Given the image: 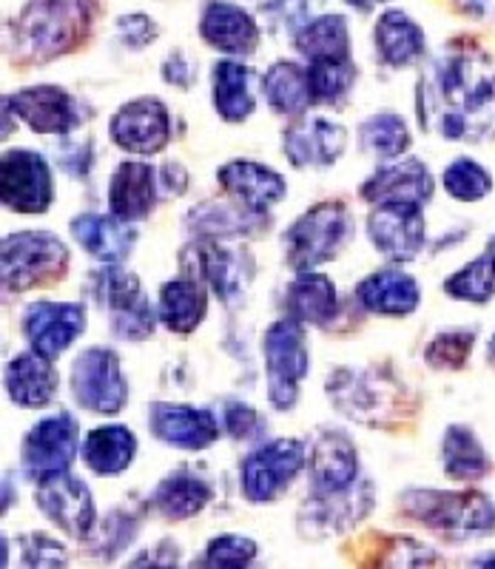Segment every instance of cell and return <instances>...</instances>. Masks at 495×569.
<instances>
[{
  "instance_id": "6da1fadb",
  "label": "cell",
  "mask_w": 495,
  "mask_h": 569,
  "mask_svg": "<svg viewBox=\"0 0 495 569\" xmlns=\"http://www.w3.org/2000/svg\"><path fill=\"white\" fill-rule=\"evenodd\" d=\"M422 131L447 142L495 140V58L469 40H453L416 80Z\"/></svg>"
},
{
  "instance_id": "7a4b0ae2",
  "label": "cell",
  "mask_w": 495,
  "mask_h": 569,
  "mask_svg": "<svg viewBox=\"0 0 495 569\" xmlns=\"http://www.w3.org/2000/svg\"><path fill=\"white\" fill-rule=\"evenodd\" d=\"M103 0H27L9 32L18 63L40 66L78 52L91 38Z\"/></svg>"
},
{
  "instance_id": "3957f363",
  "label": "cell",
  "mask_w": 495,
  "mask_h": 569,
  "mask_svg": "<svg viewBox=\"0 0 495 569\" xmlns=\"http://www.w3.org/2000/svg\"><path fill=\"white\" fill-rule=\"evenodd\" d=\"M399 510L433 536L451 543L495 536V501L482 490H433L410 487L399 496Z\"/></svg>"
},
{
  "instance_id": "277c9868",
  "label": "cell",
  "mask_w": 495,
  "mask_h": 569,
  "mask_svg": "<svg viewBox=\"0 0 495 569\" xmlns=\"http://www.w3.org/2000/svg\"><path fill=\"white\" fill-rule=\"evenodd\" d=\"M330 408L345 419L376 430H390L410 416L407 388L382 368H336L325 379Z\"/></svg>"
},
{
  "instance_id": "5b68a950",
  "label": "cell",
  "mask_w": 495,
  "mask_h": 569,
  "mask_svg": "<svg viewBox=\"0 0 495 569\" xmlns=\"http://www.w3.org/2000/svg\"><path fill=\"white\" fill-rule=\"evenodd\" d=\"M354 237V213L345 200H321L305 208L283 233L285 262L296 273L319 271L345 251Z\"/></svg>"
},
{
  "instance_id": "8992f818",
  "label": "cell",
  "mask_w": 495,
  "mask_h": 569,
  "mask_svg": "<svg viewBox=\"0 0 495 569\" xmlns=\"http://www.w3.org/2000/svg\"><path fill=\"white\" fill-rule=\"evenodd\" d=\"M71 251L52 231H12L0 242V277L7 293H27L69 273Z\"/></svg>"
},
{
  "instance_id": "52a82bcc",
  "label": "cell",
  "mask_w": 495,
  "mask_h": 569,
  "mask_svg": "<svg viewBox=\"0 0 495 569\" xmlns=\"http://www.w3.org/2000/svg\"><path fill=\"white\" fill-rule=\"evenodd\" d=\"M263 359L270 408L288 413L296 408L310 373L308 328L288 317L270 322L263 333Z\"/></svg>"
},
{
  "instance_id": "ba28073f",
  "label": "cell",
  "mask_w": 495,
  "mask_h": 569,
  "mask_svg": "<svg viewBox=\"0 0 495 569\" xmlns=\"http://www.w3.org/2000/svg\"><path fill=\"white\" fill-rule=\"evenodd\" d=\"M180 277L202 282L219 302L237 305L257 277V262L239 242L191 240L180 251Z\"/></svg>"
},
{
  "instance_id": "9c48e42d",
  "label": "cell",
  "mask_w": 495,
  "mask_h": 569,
  "mask_svg": "<svg viewBox=\"0 0 495 569\" xmlns=\"http://www.w3.org/2000/svg\"><path fill=\"white\" fill-rule=\"evenodd\" d=\"M80 447H83L80 421L69 410L43 416L29 427L20 441V472L29 485H46V481L71 472V465L80 456Z\"/></svg>"
},
{
  "instance_id": "30bf717a",
  "label": "cell",
  "mask_w": 495,
  "mask_h": 569,
  "mask_svg": "<svg viewBox=\"0 0 495 569\" xmlns=\"http://www.w3.org/2000/svg\"><path fill=\"white\" fill-rule=\"evenodd\" d=\"M308 450L303 439L263 441L239 465V490L251 505H270L294 487L308 470Z\"/></svg>"
},
{
  "instance_id": "8fae6325",
  "label": "cell",
  "mask_w": 495,
  "mask_h": 569,
  "mask_svg": "<svg viewBox=\"0 0 495 569\" xmlns=\"http://www.w3.org/2000/svg\"><path fill=\"white\" fill-rule=\"evenodd\" d=\"M71 399L80 410L95 416H117L129 405V382L122 376L117 350L95 345L75 356L69 373Z\"/></svg>"
},
{
  "instance_id": "7c38bea8",
  "label": "cell",
  "mask_w": 495,
  "mask_h": 569,
  "mask_svg": "<svg viewBox=\"0 0 495 569\" xmlns=\"http://www.w3.org/2000/svg\"><path fill=\"white\" fill-rule=\"evenodd\" d=\"M376 507L374 481L362 479L345 492H308L299 512H296V530L305 541H325V538L345 536L356 530Z\"/></svg>"
},
{
  "instance_id": "4fadbf2b",
  "label": "cell",
  "mask_w": 495,
  "mask_h": 569,
  "mask_svg": "<svg viewBox=\"0 0 495 569\" xmlns=\"http://www.w3.org/2000/svg\"><path fill=\"white\" fill-rule=\"evenodd\" d=\"M23 126L43 137H69L89 123V106L75 98L69 89L52 83L27 86L3 98Z\"/></svg>"
},
{
  "instance_id": "5bb4252c",
  "label": "cell",
  "mask_w": 495,
  "mask_h": 569,
  "mask_svg": "<svg viewBox=\"0 0 495 569\" xmlns=\"http://www.w3.org/2000/svg\"><path fill=\"white\" fill-rule=\"evenodd\" d=\"M0 200L12 213H46L55 202L52 166L32 149H9L0 160Z\"/></svg>"
},
{
  "instance_id": "9a60e30c",
  "label": "cell",
  "mask_w": 495,
  "mask_h": 569,
  "mask_svg": "<svg viewBox=\"0 0 495 569\" xmlns=\"http://www.w3.org/2000/svg\"><path fill=\"white\" fill-rule=\"evenodd\" d=\"M86 325H89L86 305L38 299L27 305V311L20 317V333L27 339L29 350L55 362L83 337Z\"/></svg>"
},
{
  "instance_id": "2e32d148",
  "label": "cell",
  "mask_w": 495,
  "mask_h": 569,
  "mask_svg": "<svg viewBox=\"0 0 495 569\" xmlns=\"http://www.w3.org/2000/svg\"><path fill=\"white\" fill-rule=\"evenodd\" d=\"M34 505L43 512L46 521L58 527L71 541L86 543L95 536L97 525H100L89 485L78 476H71V472L34 487Z\"/></svg>"
},
{
  "instance_id": "e0dca14e",
  "label": "cell",
  "mask_w": 495,
  "mask_h": 569,
  "mask_svg": "<svg viewBox=\"0 0 495 569\" xmlns=\"http://www.w3.org/2000/svg\"><path fill=\"white\" fill-rule=\"evenodd\" d=\"M171 134H175L171 111L160 98L129 100L109 120L111 142L135 157H155L166 151Z\"/></svg>"
},
{
  "instance_id": "ac0fdd59",
  "label": "cell",
  "mask_w": 495,
  "mask_h": 569,
  "mask_svg": "<svg viewBox=\"0 0 495 569\" xmlns=\"http://www.w3.org/2000/svg\"><path fill=\"white\" fill-rule=\"evenodd\" d=\"M348 129L330 117L305 114L290 120L283 131V154L294 169H334L348 151Z\"/></svg>"
},
{
  "instance_id": "d6986e66",
  "label": "cell",
  "mask_w": 495,
  "mask_h": 569,
  "mask_svg": "<svg viewBox=\"0 0 495 569\" xmlns=\"http://www.w3.org/2000/svg\"><path fill=\"white\" fill-rule=\"evenodd\" d=\"M436 194V180L418 157L385 160L362 182L359 197L367 206H418L425 208Z\"/></svg>"
},
{
  "instance_id": "ffe728a7",
  "label": "cell",
  "mask_w": 495,
  "mask_h": 569,
  "mask_svg": "<svg viewBox=\"0 0 495 569\" xmlns=\"http://www.w3.org/2000/svg\"><path fill=\"white\" fill-rule=\"evenodd\" d=\"M148 433L166 447L200 453V450L217 445L222 421L208 408H197V405L155 401V405H148Z\"/></svg>"
},
{
  "instance_id": "44dd1931",
  "label": "cell",
  "mask_w": 495,
  "mask_h": 569,
  "mask_svg": "<svg viewBox=\"0 0 495 569\" xmlns=\"http://www.w3.org/2000/svg\"><path fill=\"white\" fill-rule=\"evenodd\" d=\"M367 240L387 262H413L427 246L425 208L379 206L367 213Z\"/></svg>"
},
{
  "instance_id": "7402d4cb",
  "label": "cell",
  "mask_w": 495,
  "mask_h": 569,
  "mask_svg": "<svg viewBox=\"0 0 495 569\" xmlns=\"http://www.w3.org/2000/svg\"><path fill=\"white\" fill-rule=\"evenodd\" d=\"M310 492H345L362 481L359 447L345 430L321 427L308 450Z\"/></svg>"
},
{
  "instance_id": "603a6c76",
  "label": "cell",
  "mask_w": 495,
  "mask_h": 569,
  "mask_svg": "<svg viewBox=\"0 0 495 569\" xmlns=\"http://www.w3.org/2000/svg\"><path fill=\"white\" fill-rule=\"evenodd\" d=\"M197 29H200L202 43L234 60L251 58L263 40V27L251 9L234 0H206Z\"/></svg>"
},
{
  "instance_id": "cb8c5ba5",
  "label": "cell",
  "mask_w": 495,
  "mask_h": 569,
  "mask_svg": "<svg viewBox=\"0 0 495 569\" xmlns=\"http://www.w3.org/2000/svg\"><path fill=\"white\" fill-rule=\"evenodd\" d=\"M217 182L228 194V200L239 202L254 213H263V217H268L270 208L279 206L288 197V182L279 171H274L265 162L245 160V157L219 166Z\"/></svg>"
},
{
  "instance_id": "d4e9b609",
  "label": "cell",
  "mask_w": 495,
  "mask_h": 569,
  "mask_svg": "<svg viewBox=\"0 0 495 569\" xmlns=\"http://www.w3.org/2000/svg\"><path fill=\"white\" fill-rule=\"evenodd\" d=\"M160 174L151 162L122 160L109 177V213L129 226L148 220L160 200Z\"/></svg>"
},
{
  "instance_id": "484cf974",
  "label": "cell",
  "mask_w": 495,
  "mask_h": 569,
  "mask_svg": "<svg viewBox=\"0 0 495 569\" xmlns=\"http://www.w3.org/2000/svg\"><path fill=\"white\" fill-rule=\"evenodd\" d=\"M354 299L362 311L374 313V317H410L422 305V288L416 277L396 266L379 268V271L367 273L354 288Z\"/></svg>"
},
{
  "instance_id": "4316f807",
  "label": "cell",
  "mask_w": 495,
  "mask_h": 569,
  "mask_svg": "<svg viewBox=\"0 0 495 569\" xmlns=\"http://www.w3.org/2000/svg\"><path fill=\"white\" fill-rule=\"evenodd\" d=\"M186 228L194 240L234 242L259 237L268 228V217L248 211L234 200H206L186 213Z\"/></svg>"
},
{
  "instance_id": "83f0119b",
  "label": "cell",
  "mask_w": 495,
  "mask_h": 569,
  "mask_svg": "<svg viewBox=\"0 0 495 569\" xmlns=\"http://www.w3.org/2000/svg\"><path fill=\"white\" fill-rule=\"evenodd\" d=\"M3 388H7V396L14 408L43 410L58 396L60 376L52 359H46L34 350H23L7 362Z\"/></svg>"
},
{
  "instance_id": "f1b7e54d",
  "label": "cell",
  "mask_w": 495,
  "mask_h": 569,
  "mask_svg": "<svg viewBox=\"0 0 495 569\" xmlns=\"http://www.w3.org/2000/svg\"><path fill=\"white\" fill-rule=\"evenodd\" d=\"M71 240L103 266H122L137 246V231L111 213L83 211L69 222Z\"/></svg>"
},
{
  "instance_id": "f546056e",
  "label": "cell",
  "mask_w": 495,
  "mask_h": 569,
  "mask_svg": "<svg viewBox=\"0 0 495 569\" xmlns=\"http://www.w3.org/2000/svg\"><path fill=\"white\" fill-rule=\"evenodd\" d=\"M283 311L305 328H330L339 313V291L321 271L296 273L283 293Z\"/></svg>"
},
{
  "instance_id": "4dcf8cb0",
  "label": "cell",
  "mask_w": 495,
  "mask_h": 569,
  "mask_svg": "<svg viewBox=\"0 0 495 569\" xmlns=\"http://www.w3.org/2000/svg\"><path fill=\"white\" fill-rule=\"evenodd\" d=\"M214 501L211 481L202 479L200 472L177 467L157 481L148 496V507L166 521H188L197 518Z\"/></svg>"
},
{
  "instance_id": "1f68e13d",
  "label": "cell",
  "mask_w": 495,
  "mask_h": 569,
  "mask_svg": "<svg viewBox=\"0 0 495 569\" xmlns=\"http://www.w3.org/2000/svg\"><path fill=\"white\" fill-rule=\"evenodd\" d=\"M376 58L387 69H407L427 58V34L402 9H385L374 27Z\"/></svg>"
},
{
  "instance_id": "d6a6232c",
  "label": "cell",
  "mask_w": 495,
  "mask_h": 569,
  "mask_svg": "<svg viewBox=\"0 0 495 569\" xmlns=\"http://www.w3.org/2000/svg\"><path fill=\"white\" fill-rule=\"evenodd\" d=\"M140 441L137 433L126 425H97L86 433L80 459L86 470H91L100 479H115L129 470L137 459Z\"/></svg>"
},
{
  "instance_id": "836d02e7",
  "label": "cell",
  "mask_w": 495,
  "mask_h": 569,
  "mask_svg": "<svg viewBox=\"0 0 495 569\" xmlns=\"http://www.w3.org/2000/svg\"><path fill=\"white\" fill-rule=\"evenodd\" d=\"M211 103L219 120L245 123L257 111L254 94V69L242 60L222 58L211 66Z\"/></svg>"
},
{
  "instance_id": "e575fe53",
  "label": "cell",
  "mask_w": 495,
  "mask_h": 569,
  "mask_svg": "<svg viewBox=\"0 0 495 569\" xmlns=\"http://www.w3.org/2000/svg\"><path fill=\"white\" fill-rule=\"evenodd\" d=\"M208 288L197 279L175 277L162 282L157 297V317L160 325L177 337H188L200 328L208 317Z\"/></svg>"
},
{
  "instance_id": "d590c367",
  "label": "cell",
  "mask_w": 495,
  "mask_h": 569,
  "mask_svg": "<svg viewBox=\"0 0 495 569\" xmlns=\"http://www.w3.org/2000/svg\"><path fill=\"white\" fill-rule=\"evenodd\" d=\"M259 86H263V98L270 106V111L279 117H288V120H299L314 106L308 66L296 63V60L270 63Z\"/></svg>"
},
{
  "instance_id": "8d00e7d4",
  "label": "cell",
  "mask_w": 495,
  "mask_h": 569,
  "mask_svg": "<svg viewBox=\"0 0 495 569\" xmlns=\"http://www.w3.org/2000/svg\"><path fill=\"white\" fill-rule=\"evenodd\" d=\"M442 470L456 485H476L493 470L487 447L467 425H451L442 436Z\"/></svg>"
},
{
  "instance_id": "74e56055",
  "label": "cell",
  "mask_w": 495,
  "mask_h": 569,
  "mask_svg": "<svg viewBox=\"0 0 495 569\" xmlns=\"http://www.w3.org/2000/svg\"><path fill=\"white\" fill-rule=\"evenodd\" d=\"M296 52L308 63L314 60H345L350 58V29L348 18L339 12L316 14L294 34Z\"/></svg>"
},
{
  "instance_id": "f35d334b",
  "label": "cell",
  "mask_w": 495,
  "mask_h": 569,
  "mask_svg": "<svg viewBox=\"0 0 495 569\" xmlns=\"http://www.w3.org/2000/svg\"><path fill=\"white\" fill-rule=\"evenodd\" d=\"M142 530V512L137 507L117 505L115 510L100 518L95 536L83 543L86 556L97 563H115L122 552L129 550Z\"/></svg>"
},
{
  "instance_id": "ab89813d",
  "label": "cell",
  "mask_w": 495,
  "mask_h": 569,
  "mask_svg": "<svg viewBox=\"0 0 495 569\" xmlns=\"http://www.w3.org/2000/svg\"><path fill=\"white\" fill-rule=\"evenodd\" d=\"M442 291L456 302L489 305L495 299V237L476 259L464 262L444 279Z\"/></svg>"
},
{
  "instance_id": "60d3db41",
  "label": "cell",
  "mask_w": 495,
  "mask_h": 569,
  "mask_svg": "<svg viewBox=\"0 0 495 569\" xmlns=\"http://www.w3.org/2000/svg\"><path fill=\"white\" fill-rule=\"evenodd\" d=\"M89 293L109 317H115V313L120 311H129L131 305L146 299L140 277L122 266L97 268L89 277Z\"/></svg>"
},
{
  "instance_id": "b9f144b4",
  "label": "cell",
  "mask_w": 495,
  "mask_h": 569,
  "mask_svg": "<svg viewBox=\"0 0 495 569\" xmlns=\"http://www.w3.org/2000/svg\"><path fill=\"white\" fill-rule=\"evenodd\" d=\"M362 149L370 151L374 157L385 160H399L407 149H410V129H407L405 117L396 111H379L362 120L359 126Z\"/></svg>"
},
{
  "instance_id": "7bdbcfd3",
  "label": "cell",
  "mask_w": 495,
  "mask_h": 569,
  "mask_svg": "<svg viewBox=\"0 0 495 569\" xmlns=\"http://www.w3.org/2000/svg\"><path fill=\"white\" fill-rule=\"evenodd\" d=\"M259 543L242 532H219L206 543L200 558L182 569H257Z\"/></svg>"
},
{
  "instance_id": "ee69618b",
  "label": "cell",
  "mask_w": 495,
  "mask_h": 569,
  "mask_svg": "<svg viewBox=\"0 0 495 569\" xmlns=\"http://www.w3.org/2000/svg\"><path fill=\"white\" fill-rule=\"evenodd\" d=\"M308 80L314 106H341L359 80V66L354 58L314 60L308 63Z\"/></svg>"
},
{
  "instance_id": "f6af8a7d",
  "label": "cell",
  "mask_w": 495,
  "mask_h": 569,
  "mask_svg": "<svg viewBox=\"0 0 495 569\" xmlns=\"http://www.w3.org/2000/svg\"><path fill=\"white\" fill-rule=\"evenodd\" d=\"M442 188L456 202L473 206V202H482L493 194L495 180L478 160H473V157H456V160L444 166Z\"/></svg>"
},
{
  "instance_id": "bcb514c9",
  "label": "cell",
  "mask_w": 495,
  "mask_h": 569,
  "mask_svg": "<svg viewBox=\"0 0 495 569\" xmlns=\"http://www.w3.org/2000/svg\"><path fill=\"white\" fill-rule=\"evenodd\" d=\"M478 328H451L438 330L436 337L425 345V362L433 370H462L476 348Z\"/></svg>"
},
{
  "instance_id": "7dc6e473",
  "label": "cell",
  "mask_w": 495,
  "mask_h": 569,
  "mask_svg": "<svg viewBox=\"0 0 495 569\" xmlns=\"http://www.w3.org/2000/svg\"><path fill=\"white\" fill-rule=\"evenodd\" d=\"M18 569H69V547L49 532H23L14 538Z\"/></svg>"
},
{
  "instance_id": "c3c4849f",
  "label": "cell",
  "mask_w": 495,
  "mask_h": 569,
  "mask_svg": "<svg viewBox=\"0 0 495 569\" xmlns=\"http://www.w3.org/2000/svg\"><path fill=\"white\" fill-rule=\"evenodd\" d=\"M219 421H222V433L231 436L234 441H245V445H263L265 436H268L265 416L242 399H228L222 405Z\"/></svg>"
},
{
  "instance_id": "681fc988",
  "label": "cell",
  "mask_w": 495,
  "mask_h": 569,
  "mask_svg": "<svg viewBox=\"0 0 495 569\" xmlns=\"http://www.w3.org/2000/svg\"><path fill=\"white\" fill-rule=\"evenodd\" d=\"M117 38L126 49H146V46L155 43L160 38V27H157L155 18H148L142 12H131V14H120L117 18Z\"/></svg>"
},
{
  "instance_id": "f907efd6",
  "label": "cell",
  "mask_w": 495,
  "mask_h": 569,
  "mask_svg": "<svg viewBox=\"0 0 495 569\" xmlns=\"http://www.w3.org/2000/svg\"><path fill=\"white\" fill-rule=\"evenodd\" d=\"M120 569H182L180 543L171 538H160L157 543L137 552L129 563H122Z\"/></svg>"
},
{
  "instance_id": "816d5d0a",
  "label": "cell",
  "mask_w": 495,
  "mask_h": 569,
  "mask_svg": "<svg viewBox=\"0 0 495 569\" xmlns=\"http://www.w3.org/2000/svg\"><path fill=\"white\" fill-rule=\"evenodd\" d=\"M58 162L66 174L83 180L95 166V146H91V140L75 142L63 137V142H58Z\"/></svg>"
},
{
  "instance_id": "f5cc1de1",
  "label": "cell",
  "mask_w": 495,
  "mask_h": 569,
  "mask_svg": "<svg viewBox=\"0 0 495 569\" xmlns=\"http://www.w3.org/2000/svg\"><path fill=\"white\" fill-rule=\"evenodd\" d=\"M160 74L168 86L188 91L194 86V80H197V66H194V60L182 49H175V52H168L166 60H162Z\"/></svg>"
},
{
  "instance_id": "db71d44e",
  "label": "cell",
  "mask_w": 495,
  "mask_h": 569,
  "mask_svg": "<svg viewBox=\"0 0 495 569\" xmlns=\"http://www.w3.org/2000/svg\"><path fill=\"white\" fill-rule=\"evenodd\" d=\"M160 186L166 188L168 194L182 197L188 191V171L182 169V162H166L160 171Z\"/></svg>"
},
{
  "instance_id": "11a10c76",
  "label": "cell",
  "mask_w": 495,
  "mask_h": 569,
  "mask_svg": "<svg viewBox=\"0 0 495 569\" xmlns=\"http://www.w3.org/2000/svg\"><path fill=\"white\" fill-rule=\"evenodd\" d=\"M467 569H495V550L478 552L467 561Z\"/></svg>"
},
{
  "instance_id": "9f6ffc18",
  "label": "cell",
  "mask_w": 495,
  "mask_h": 569,
  "mask_svg": "<svg viewBox=\"0 0 495 569\" xmlns=\"http://www.w3.org/2000/svg\"><path fill=\"white\" fill-rule=\"evenodd\" d=\"M350 9H356V12H370L374 7H379V3H387V0H345Z\"/></svg>"
},
{
  "instance_id": "6f0895ef",
  "label": "cell",
  "mask_w": 495,
  "mask_h": 569,
  "mask_svg": "<svg viewBox=\"0 0 495 569\" xmlns=\"http://www.w3.org/2000/svg\"><path fill=\"white\" fill-rule=\"evenodd\" d=\"M12 510V479H3V516H7V512Z\"/></svg>"
},
{
  "instance_id": "680465c9",
  "label": "cell",
  "mask_w": 495,
  "mask_h": 569,
  "mask_svg": "<svg viewBox=\"0 0 495 569\" xmlns=\"http://www.w3.org/2000/svg\"><path fill=\"white\" fill-rule=\"evenodd\" d=\"M487 362L495 365V330H493V337H489V342H487Z\"/></svg>"
}]
</instances>
